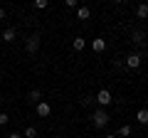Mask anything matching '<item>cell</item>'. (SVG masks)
<instances>
[{
    "mask_svg": "<svg viewBox=\"0 0 148 138\" xmlns=\"http://www.w3.org/2000/svg\"><path fill=\"white\" fill-rule=\"evenodd\" d=\"M111 121V116L104 111V109H96L94 113H91V123H94V128H106Z\"/></svg>",
    "mask_w": 148,
    "mask_h": 138,
    "instance_id": "1",
    "label": "cell"
},
{
    "mask_svg": "<svg viewBox=\"0 0 148 138\" xmlns=\"http://www.w3.org/2000/svg\"><path fill=\"white\" fill-rule=\"evenodd\" d=\"M94 99H96V104H99L101 109H104V106H111V104H114V94H111L109 89H101L99 94L94 96Z\"/></svg>",
    "mask_w": 148,
    "mask_h": 138,
    "instance_id": "2",
    "label": "cell"
},
{
    "mask_svg": "<svg viewBox=\"0 0 148 138\" xmlns=\"http://www.w3.org/2000/svg\"><path fill=\"white\" fill-rule=\"evenodd\" d=\"M25 49L30 54H35L37 49H40V35H30V37L25 40Z\"/></svg>",
    "mask_w": 148,
    "mask_h": 138,
    "instance_id": "3",
    "label": "cell"
},
{
    "mask_svg": "<svg viewBox=\"0 0 148 138\" xmlns=\"http://www.w3.org/2000/svg\"><path fill=\"white\" fill-rule=\"evenodd\" d=\"M35 113H37V116H40V118H47L49 113H52V106H49L47 101H40V104H37V106H35Z\"/></svg>",
    "mask_w": 148,
    "mask_h": 138,
    "instance_id": "4",
    "label": "cell"
},
{
    "mask_svg": "<svg viewBox=\"0 0 148 138\" xmlns=\"http://www.w3.org/2000/svg\"><path fill=\"white\" fill-rule=\"evenodd\" d=\"M123 64H126L128 69H138V67H141V54H136V52H131V54H128L126 59H123Z\"/></svg>",
    "mask_w": 148,
    "mask_h": 138,
    "instance_id": "5",
    "label": "cell"
},
{
    "mask_svg": "<svg viewBox=\"0 0 148 138\" xmlns=\"http://www.w3.org/2000/svg\"><path fill=\"white\" fill-rule=\"evenodd\" d=\"M91 49H94V52H106V40L104 37H96V40H91Z\"/></svg>",
    "mask_w": 148,
    "mask_h": 138,
    "instance_id": "6",
    "label": "cell"
},
{
    "mask_svg": "<svg viewBox=\"0 0 148 138\" xmlns=\"http://www.w3.org/2000/svg\"><path fill=\"white\" fill-rule=\"evenodd\" d=\"M131 42L133 44H143L146 42V35H143L141 30H131Z\"/></svg>",
    "mask_w": 148,
    "mask_h": 138,
    "instance_id": "7",
    "label": "cell"
},
{
    "mask_svg": "<svg viewBox=\"0 0 148 138\" xmlns=\"http://www.w3.org/2000/svg\"><path fill=\"white\" fill-rule=\"evenodd\" d=\"M15 27H5V30H3V42H15Z\"/></svg>",
    "mask_w": 148,
    "mask_h": 138,
    "instance_id": "8",
    "label": "cell"
},
{
    "mask_svg": "<svg viewBox=\"0 0 148 138\" xmlns=\"http://www.w3.org/2000/svg\"><path fill=\"white\" fill-rule=\"evenodd\" d=\"M77 17H79V20H89V17H91V10H89L86 5H79V8H77Z\"/></svg>",
    "mask_w": 148,
    "mask_h": 138,
    "instance_id": "9",
    "label": "cell"
},
{
    "mask_svg": "<svg viewBox=\"0 0 148 138\" xmlns=\"http://www.w3.org/2000/svg\"><path fill=\"white\" fill-rule=\"evenodd\" d=\"M136 121L141 123V126H148V109H138V113H136Z\"/></svg>",
    "mask_w": 148,
    "mask_h": 138,
    "instance_id": "10",
    "label": "cell"
},
{
    "mask_svg": "<svg viewBox=\"0 0 148 138\" xmlns=\"http://www.w3.org/2000/svg\"><path fill=\"white\" fill-rule=\"evenodd\" d=\"M136 17L138 20H146L148 17V3H141V5L136 8Z\"/></svg>",
    "mask_w": 148,
    "mask_h": 138,
    "instance_id": "11",
    "label": "cell"
},
{
    "mask_svg": "<svg viewBox=\"0 0 148 138\" xmlns=\"http://www.w3.org/2000/svg\"><path fill=\"white\" fill-rule=\"evenodd\" d=\"M72 47H74V52H82V49L86 47V40H84V37H74Z\"/></svg>",
    "mask_w": 148,
    "mask_h": 138,
    "instance_id": "12",
    "label": "cell"
},
{
    "mask_svg": "<svg viewBox=\"0 0 148 138\" xmlns=\"http://www.w3.org/2000/svg\"><path fill=\"white\" fill-rule=\"evenodd\" d=\"M30 101L37 106V104L42 101V91H40V89H32V91H30Z\"/></svg>",
    "mask_w": 148,
    "mask_h": 138,
    "instance_id": "13",
    "label": "cell"
},
{
    "mask_svg": "<svg viewBox=\"0 0 148 138\" xmlns=\"http://www.w3.org/2000/svg\"><path fill=\"white\" fill-rule=\"evenodd\" d=\"M25 138H37V128L35 126H27L25 128Z\"/></svg>",
    "mask_w": 148,
    "mask_h": 138,
    "instance_id": "14",
    "label": "cell"
},
{
    "mask_svg": "<svg viewBox=\"0 0 148 138\" xmlns=\"http://www.w3.org/2000/svg\"><path fill=\"white\" fill-rule=\"evenodd\" d=\"M47 5H49L47 0H35V5H32V8H35V10H45Z\"/></svg>",
    "mask_w": 148,
    "mask_h": 138,
    "instance_id": "15",
    "label": "cell"
},
{
    "mask_svg": "<svg viewBox=\"0 0 148 138\" xmlns=\"http://www.w3.org/2000/svg\"><path fill=\"white\" fill-rule=\"evenodd\" d=\"M64 5H67L69 10H77V8H79V0H64Z\"/></svg>",
    "mask_w": 148,
    "mask_h": 138,
    "instance_id": "16",
    "label": "cell"
},
{
    "mask_svg": "<svg viewBox=\"0 0 148 138\" xmlns=\"http://www.w3.org/2000/svg\"><path fill=\"white\" fill-rule=\"evenodd\" d=\"M119 136H131V126H121L119 128Z\"/></svg>",
    "mask_w": 148,
    "mask_h": 138,
    "instance_id": "17",
    "label": "cell"
},
{
    "mask_svg": "<svg viewBox=\"0 0 148 138\" xmlns=\"http://www.w3.org/2000/svg\"><path fill=\"white\" fill-rule=\"evenodd\" d=\"M8 121H10V116H8V113L5 111H0V126H5V123Z\"/></svg>",
    "mask_w": 148,
    "mask_h": 138,
    "instance_id": "18",
    "label": "cell"
},
{
    "mask_svg": "<svg viewBox=\"0 0 148 138\" xmlns=\"http://www.w3.org/2000/svg\"><path fill=\"white\" fill-rule=\"evenodd\" d=\"M121 67H126V64H123L121 59H114V69H121Z\"/></svg>",
    "mask_w": 148,
    "mask_h": 138,
    "instance_id": "19",
    "label": "cell"
},
{
    "mask_svg": "<svg viewBox=\"0 0 148 138\" xmlns=\"http://www.w3.org/2000/svg\"><path fill=\"white\" fill-rule=\"evenodd\" d=\"M8 138H25V136H20V133H10Z\"/></svg>",
    "mask_w": 148,
    "mask_h": 138,
    "instance_id": "20",
    "label": "cell"
},
{
    "mask_svg": "<svg viewBox=\"0 0 148 138\" xmlns=\"http://www.w3.org/2000/svg\"><path fill=\"white\" fill-rule=\"evenodd\" d=\"M0 20H5V8H0Z\"/></svg>",
    "mask_w": 148,
    "mask_h": 138,
    "instance_id": "21",
    "label": "cell"
},
{
    "mask_svg": "<svg viewBox=\"0 0 148 138\" xmlns=\"http://www.w3.org/2000/svg\"><path fill=\"white\" fill-rule=\"evenodd\" d=\"M104 138H116V136H114V133H109V136H104Z\"/></svg>",
    "mask_w": 148,
    "mask_h": 138,
    "instance_id": "22",
    "label": "cell"
},
{
    "mask_svg": "<svg viewBox=\"0 0 148 138\" xmlns=\"http://www.w3.org/2000/svg\"><path fill=\"white\" fill-rule=\"evenodd\" d=\"M0 106H3V96H0Z\"/></svg>",
    "mask_w": 148,
    "mask_h": 138,
    "instance_id": "23",
    "label": "cell"
},
{
    "mask_svg": "<svg viewBox=\"0 0 148 138\" xmlns=\"http://www.w3.org/2000/svg\"><path fill=\"white\" fill-rule=\"evenodd\" d=\"M57 138H67V136H57Z\"/></svg>",
    "mask_w": 148,
    "mask_h": 138,
    "instance_id": "24",
    "label": "cell"
}]
</instances>
